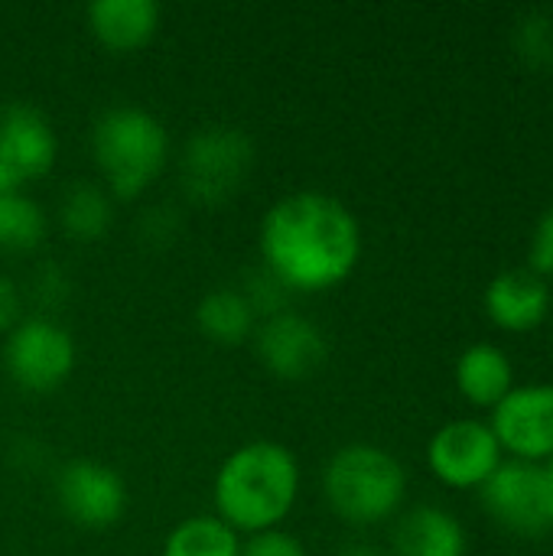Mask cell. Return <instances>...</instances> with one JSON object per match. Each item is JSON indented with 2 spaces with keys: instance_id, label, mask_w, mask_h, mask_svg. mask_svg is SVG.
<instances>
[{
  "instance_id": "cell-1",
  "label": "cell",
  "mask_w": 553,
  "mask_h": 556,
  "mask_svg": "<svg viewBox=\"0 0 553 556\" xmlns=\"http://www.w3.org/2000/svg\"><path fill=\"white\" fill-rule=\"evenodd\" d=\"M261 264L290 293H323L345 283L362 257V228L345 202L326 192L277 199L257 231Z\"/></svg>"
},
{
  "instance_id": "cell-2",
  "label": "cell",
  "mask_w": 553,
  "mask_h": 556,
  "mask_svg": "<svg viewBox=\"0 0 553 556\" xmlns=\"http://www.w3.org/2000/svg\"><path fill=\"white\" fill-rule=\"evenodd\" d=\"M300 495V463L277 440L238 446L215 472V518L235 534L277 531Z\"/></svg>"
},
{
  "instance_id": "cell-3",
  "label": "cell",
  "mask_w": 553,
  "mask_h": 556,
  "mask_svg": "<svg viewBox=\"0 0 553 556\" xmlns=\"http://www.w3.org/2000/svg\"><path fill=\"white\" fill-rule=\"evenodd\" d=\"M95 166L111 199L143 195L169 160V134L140 104H111L91 127Z\"/></svg>"
},
{
  "instance_id": "cell-4",
  "label": "cell",
  "mask_w": 553,
  "mask_h": 556,
  "mask_svg": "<svg viewBox=\"0 0 553 556\" xmlns=\"http://www.w3.org/2000/svg\"><path fill=\"white\" fill-rule=\"evenodd\" d=\"M323 495L339 521L352 528H372L401 511L407 495V472L388 450L372 443H349L326 463Z\"/></svg>"
},
{
  "instance_id": "cell-5",
  "label": "cell",
  "mask_w": 553,
  "mask_h": 556,
  "mask_svg": "<svg viewBox=\"0 0 553 556\" xmlns=\"http://www.w3.org/2000/svg\"><path fill=\"white\" fill-rule=\"evenodd\" d=\"M254 140L231 124L196 130L179 153V186L192 205L218 208L231 202L251 179Z\"/></svg>"
},
{
  "instance_id": "cell-6",
  "label": "cell",
  "mask_w": 553,
  "mask_h": 556,
  "mask_svg": "<svg viewBox=\"0 0 553 556\" xmlns=\"http://www.w3.org/2000/svg\"><path fill=\"white\" fill-rule=\"evenodd\" d=\"M75 339L49 316L20 319L3 339V368L29 394L59 391L75 371Z\"/></svg>"
},
{
  "instance_id": "cell-7",
  "label": "cell",
  "mask_w": 553,
  "mask_h": 556,
  "mask_svg": "<svg viewBox=\"0 0 553 556\" xmlns=\"http://www.w3.org/2000/svg\"><path fill=\"white\" fill-rule=\"evenodd\" d=\"M55 502L75 528L108 531L127 511V485L101 459H68L55 479Z\"/></svg>"
},
{
  "instance_id": "cell-8",
  "label": "cell",
  "mask_w": 553,
  "mask_h": 556,
  "mask_svg": "<svg viewBox=\"0 0 553 556\" xmlns=\"http://www.w3.org/2000/svg\"><path fill=\"white\" fill-rule=\"evenodd\" d=\"M486 515L502 528L518 538H535L551 531V515H548V482L544 469L538 463H502L489 482L479 489Z\"/></svg>"
},
{
  "instance_id": "cell-9",
  "label": "cell",
  "mask_w": 553,
  "mask_h": 556,
  "mask_svg": "<svg viewBox=\"0 0 553 556\" xmlns=\"http://www.w3.org/2000/svg\"><path fill=\"white\" fill-rule=\"evenodd\" d=\"M430 472L450 489H482L502 466V446L489 424L453 420L440 427L427 446Z\"/></svg>"
},
{
  "instance_id": "cell-10",
  "label": "cell",
  "mask_w": 553,
  "mask_h": 556,
  "mask_svg": "<svg viewBox=\"0 0 553 556\" xmlns=\"http://www.w3.org/2000/svg\"><path fill=\"white\" fill-rule=\"evenodd\" d=\"M251 342H254L261 365L274 378H284V381L313 378L329 358L326 332L313 319H306L303 313H293V309L261 319Z\"/></svg>"
},
{
  "instance_id": "cell-11",
  "label": "cell",
  "mask_w": 553,
  "mask_h": 556,
  "mask_svg": "<svg viewBox=\"0 0 553 556\" xmlns=\"http://www.w3.org/2000/svg\"><path fill=\"white\" fill-rule=\"evenodd\" d=\"M492 433L521 463L553 459V384L515 388L492 410Z\"/></svg>"
},
{
  "instance_id": "cell-12",
  "label": "cell",
  "mask_w": 553,
  "mask_h": 556,
  "mask_svg": "<svg viewBox=\"0 0 553 556\" xmlns=\"http://www.w3.org/2000/svg\"><path fill=\"white\" fill-rule=\"evenodd\" d=\"M59 137L49 117L26 101L0 108V166L20 182H33L52 173Z\"/></svg>"
},
{
  "instance_id": "cell-13",
  "label": "cell",
  "mask_w": 553,
  "mask_h": 556,
  "mask_svg": "<svg viewBox=\"0 0 553 556\" xmlns=\"http://www.w3.org/2000/svg\"><path fill=\"white\" fill-rule=\"evenodd\" d=\"M486 313L505 332H531L551 313V290L535 270H505L486 287Z\"/></svg>"
},
{
  "instance_id": "cell-14",
  "label": "cell",
  "mask_w": 553,
  "mask_h": 556,
  "mask_svg": "<svg viewBox=\"0 0 553 556\" xmlns=\"http://www.w3.org/2000/svg\"><path fill=\"white\" fill-rule=\"evenodd\" d=\"M391 556H466V531L447 508L417 505L398 518Z\"/></svg>"
},
{
  "instance_id": "cell-15",
  "label": "cell",
  "mask_w": 553,
  "mask_h": 556,
  "mask_svg": "<svg viewBox=\"0 0 553 556\" xmlns=\"http://www.w3.org/2000/svg\"><path fill=\"white\" fill-rule=\"evenodd\" d=\"M88 29L108 52H137L160 33V7L153 0H95Z\"/></svg>"
},
{
  "instance_id": "cell-16",
  "label": "cell",
  "mask_w": 553,
  "mask_h": 556,
  "mask_svg": "<svg viewBox=\"0 0 553 556\" xmlns=\"http://www.w3.org/2000/svg\"><path fill=\"white\" fill-rule=\"evenodd\" d=\"M456 388L476 407H499L515 391V368L512 358L489 342L469 345L456 358Z\"/></svg>"
},
{
  "instance_id": "cell-17",
  "label": "cell",
  "mask_w": 553,
  "mask_h": 556,
  "mask_svg": "<svg viewBox=\"0 0 553 556\" xmlns=\"http://www.w3.org/2000/svg\"><path fill=\"white\" fill-rule=\"evenodd\" d=\"M196 326L215 345H244L257 329V313L238 287H218L199 300Z\"/></svg>"
},
{
  "instance_id": "cell-18",
  "label": "cell",
  "mask_w": 553,
  "mask_h": 556,
  "mask_svg": "<svg viewBox=\"0 0 553 556\" xmlns=\"http://www.w3.org/2000/svg\"><path fill=\"white\" fill-rule=\"evenodd\" d=\"M111 222H114V208H111V195H108L104 186L75 179L62 192V199H59V225L72 241H81V244L101 241L108 235Z\"/></svg>"
},
{
  "instance_id": "cell-19",
  "label": "cell",
  "mask_w": 553,
  "mask_h": 556,
  "mask_svg": "<svg viewBox=\"0 0 553 556\" xmlns=\"http://www.w3.org/2000/svg\"><path fill=\"white\" fill-rule=\"evenodd\" d=\"M241 538L215 515H196L179 521L166 541L160 556H238Z\"/></svg>"
},
{
  "instance_id": "cell-20",
  "label": "cell",
  "mask_w": 553,
  "mask_h": 556,
  "mask_svg": "<svg viewBox=\"0 0 553 556\" xmlns=\"http://www.w3.org/2000/svg\"><path fill=\"white\" fill-rule=\"evenodd\" d=\"M49 218L42 205L23 192L0 199V251L3 254H29L46 241Z\"/></svg>"
},
{
  "instance_id": "cell-21",
  "label": "cell",
  "mask_w": 553,
  "mask_h": 556,
  "mask_svg": "<svg viewBox=\"0 0 553 556\" xmlns=\"http://www.w3.org/2000/svg\"><path fill=\"white\" fill-rule=\"evenodd\" d=\"M512 46L515 55L528 65V68H551L553 65V16L548 10H528L525 16H518L515 29H512Z\"/></svg>"
},
{
  "instance_id": "cell-22",
  "label": "cell",
  "mask_w": 553,
  "mask_h": 556,
  "mask_svg": "<svg viewBox=\"0 0 553 556\" xmlns=\"http://www.w3.org/2000/svg\"><path fill=\"white\" fill-rule=\"evenodd\" d=\"M238 290H241V296L251 303V309L257 313V323L267 319V316H277V313H284V309H290L287 300L293 296V293H290L264 264H261L257 270H251L248 280H244V287H238Z\"/></svg>"
},
{
  "instance_id": "cell-23",
  "label": "cell",
  "mask_w": 553,
  "mask_h": 556,
  "mask_svg": "<svg viewBox=\"0 0 553 556\" xmlns=\"http://www.w3.org/2000/svg\"><path fill=\"white\" fill-rule=\"evenodd\" d=\"M238 556H306V547L300 538L277 528V531H264V534L248 538Z\"/></svg>"
},
{
  "instance_id": "cell-24",
  "label": "cell",
  "mask_w": 553,
  "mask_h": 556,
  "mask_svg": "<svg viewBox=\"0 0 553 556\" xmlns=\"http://www.w3.org/2000/svg\"><path fill=\"white\" fill-rule=\"evenodd\" d=\"M528 261H531V270L541 280L553 277V205L538 218V225H535L531 248H528Z\"/></svg>"
},
{
  "instance_id": "cell-25",
  "label": "cell",
  "mask_w": 553,
  "mask_h": 556,
  "mask_svg": "<svg viewBox=\"0 0 553 556\" xmlns=\"http://www.w3.org/2000/svg\"><path fill=\"white\" fill-rule=\"evenodd\" d=\"M20 306H23V300H20L16 283L0 274V336H7L20 323Z\"/></svg>"
},
{
  "instance_id": "cell-26",
  "label": "cell",
  "mask_w": 553,
  "mask_h": 556,
  "mask_svg": "<svg viewBox=\"0 0 553 556\" xmlns=\"http://www.w3.org/2000/svg\"><path fill=\"white\" fill-rule=\"evenodd\" d=\"M336 556H388L385 551H378L375 544H365V541H355V544H345Z\"/></svg>"
},
{
  "instance_id": "cell-27",
  "label": "cell",
  "mask_w": 553,
  "mask_h": 556,
  "mask_svg": "<svg viewBox=\"0 0 553 556\" xmlns=\"http://www.w3.org/2000/svg\"><path fill=\"white\" fill-rule=\"evenodd\" d=\"M13 192H23V186L0 166V199H7V195H13Z\"/></svg>"
},
{
  "instance_id": "cell-28",
  "label": "cell",
  "mask_w": 553,
  "mask_h": 556,
  "mask_svg": "<svg viewBox=\"0 0 553 556\" xmlns=\"http://www.w3.org/2000/svg\"><path fill=\"white\" fill-rule=\"evenodd\" d=\"M544 482H548V515H551V528H553V459H551V466L544 469Z\"/></svg>"
}]
</instances>
